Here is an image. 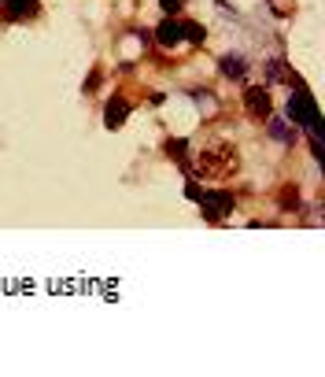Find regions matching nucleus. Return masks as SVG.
Segmentation results:
<instances>
[{
    "label": "nucleus",
    "mask_w": 325,
    "mask_h": 377,
    "mask_svg": "<svg viewBox=\"0 0 325 377\" xmlns=\"http://www.w3.org/2000/svg\"><path fill=\"white\" fill-rule=\"evenodd\" d=\"M126 115H129V100L126 96H111V104H107V130H115V126H122L126 122Z\"/></svg>",
    "instance_id": "nucleus-5"
},
{
    "label": "nucleus",
    "mask_w": 325,
    "mask_h": 377,
    "mask_svg": "<svg viewBox=\"0 0 325 377\" xmlns=\"http://www.w3.org/2000/svg\"><path fill=\"white\" fill-rule=\"evenodd\" d=\"M4 12L12 23H23V19H30L37 12V0H4Z\"/></svg>",
    "instance_id": "nucleus-6"
},
{
    "label": "nucleus",
    "mask_w": 325,
    "mask_h": 377,
    "mask_svg": "<svg viewBox=\"0 0 325 377\" xmlns=\"http://www.w3.org/2000/svg\"><path fill=\"white\" fill-rule=\"evenodd\" d=\"M285 115H288V122H296V130L303 126L310 137H318V111H314V104L303 93H292L288 96V111Z\"/></svg>",
    "instance_id": "nucleus-2"
},
{
    "label": "nucleus",
    "mask_w": 325,
    "mask_h": 377,
    "mask_svg": "<svg viewBox=\"0 0 325 377\" xmlns=\"http://www.w3.org/2000/svg\"><path fill=\"white\" fill-rule=\"evenodd\" d=\"M219 71L225 74L230 82H241L244 74H248V67H244V59H236V56H222L219 59Z\"/></svg>",
    "instance_id": "nucleus-7"
},
{
    "label": "nucleus",
    "mask_w": 325,
    "mask_h": 377,
    "mask_svg": "<svg viewBox=\"0 0 325 377\" xmlns=\"http://www.w3.org/2000/svg\"><path fill=\"white\" fill-rule=\"evenodd\" d=\"M270 134H274V137H277L281 145H292V141H296V134H292V130H288L285 122H270Z\"/></svg>",
    "instance_id": "nucleus-9"
},
{
    "label": "nucleus",
    "mask_w": 325,
    "mask_h": 377,
    "mask_svg": "<svg viewBox=\"0 0 325 377\" xmlns=\"http://www.w3.org/2000/svg\"><path fill=\"white\" fill-rule=\"evenodd\" d=\"M162 45H174V41L181 37V23H174V19H162L159 23V34H156Z\"/></svg>",
    "instance_id": "nucleus-8"
},
{
    "label": "nucleus",
    "mask_w": 325,
    "mask_h": 377,
    "mask_svg": "<svg viewBox=\"0 0 325 377\" xmlns=\"http://www.w3.org/2000/svg\"><path fill=\"white\" fill-rule=\"evenodd\" d=\"M236 167H241V156H236L230 145L207 148V152H203V156L196 159V170H200L203 178H230Z\"/></svg>",
    "instance_id": "nucleus-1"
},
{
    "label": "nucleus",
    "mask_w": 325,
    "mask_h": 377,
    "mask_svg": "<svg viewBox=\"0 0 325 377\" xmlns=\"http://www.w3.org/2000/svg\"><path fill=\"white\" fill-rule=\"evenodd\" d=\"M181 34H185L189 41H200V37H203V30H200L196 23H189V26H181Z\"/></svg>",
    "instance_id": "nucleus-11"
},
{
    "label": "nucleus",
    "mask_w": 325,
    "mask_h": 377,
    "mask_svg": "<svg viewBox=\"0 0 325 377\" xmlns=\"http://www.w3.org/2000/svg\"><path fill=\"white\" fill-rule=\"evenodd\" d=\"M167 152H170V156H185V141H170Z\"/></svg>",
    "instance_id": "nucleus-12"
},
{
    "label": "nucleus",
    "mask_w": 325,
    "mask_h": 377,
    "mask_svg": "<svg viewBox=\"0 0 325 377\" xmlns=\"http://www.w3.org/2000/svg\"><path fill=\"white\" fill-rule=\"evenodd\" d=\"M244 107L252 118H270V111H274V100H270L266 85H248L244 89Z\"/></svg>",
    "instance_id": "nucleus-3"
},
{
    "label": "nucleus",
    "mask_w": 325,
    "mask_h": 377,
    "mask_svg": "<svg viewBox=\"0 0 325 377\" xmlns=\"http://www.w3.org/2000/svg\"><path fill=\"white\" fill-rule=\"evenodd\" d=\"M200 203H203V214H207V222H222L225 214L233 211V196L230 192H207V196H200Z\"/></svg>",
    "instance_id": "nucleus-4"
},
{
    "label": "nucleus",
    "mask_w": 325,
    "mask_h": 377,
    "mask_svg": "<svg viewBox=\"0 0 325 377\" xmlns=\"http://www.w3.org/2000/svg\"><path fill=\"white\" fill-rule=\"evenodd\" d=\"M159 8H162V12H181V8H185V0H159Z\"/></svg>",
    "instance_id": "nucleus-10"
},
{
    "label": "nucleus",
    "mask_w": 325,
    "mask_h": 377,
    "mask_svg": "<svg viewBox=\"0 0 325 377\" xmlns=\"http://www.w3.org/2000/svg\"><path fill=\"white\" fill-rule=\"evenodd\" d=\"M96 85H100V71H93V74H89V82H85V89H96Z\"/></svg>",
    "instance_id": "nucleus-13"
},
{
    "label": "nucleus",
    "mask_w": 325,
    "mask_h": 377,
    "mask_svg": "<svg viewBox=\"0 0 325 377\" xmlns=\"http://www.w3.org/2000/svg\"><path fill=\"white\" fill-rule=\"evenodd\" d=\"M0 4H4V0H0Z\"/></svg>",
    "instance_id": "nucleus-14"
}]
</instances>
